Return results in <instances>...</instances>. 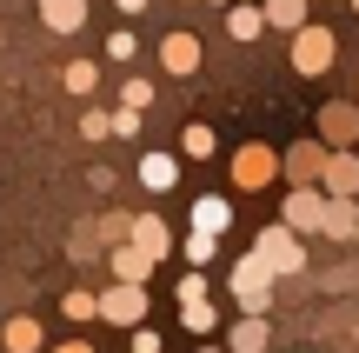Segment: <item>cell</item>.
<instances>
[{"instance_id": "cell-1", "label": "cell", "mask_w": 359, "mask_h": 353, "mask_svg": "<svg viewBox=\"0 0 359 353\" xmlns=\"http://www.w3.org/2000/svg\"><path fill=\"white\" fill-rule=\"evenodd\" d=\"M226 180L240 187V194H273V187L286 180V154H280V147H266V140H246V147H233Z\"/></svg>"}, {"instance_id": "cell-2", "label": "cell", "mask_w": 359, "mask_h": 353, "mask_svg": "<svg viewBox=\"0 0 359 353\" xmlns=\"http://www.w3.org/2000/svg\"><path fill=\"white\" fill-rule=\"evenodd\" d=\"M226 293H233V307H240V314H266L273 293H280V274H273L259 253H240V260L226 267Z\"/></svg>"}, {"instance_id": "cell-3", "label": "cell", "mask_w": 359, "mask_h": 353, "mask_svg": "<svg viewBox=\"0 0 359 353\" xmlns=\"http://www.w3.org/2000/svg\"><path fill=\"white\" fill-rule=\"evenodd\" d=\"M253 253H259L280 280L306 274V234H293L286 220H266V227H259V234H253Z\"/></svg>"}, {"instance_id": "cell-4", "label": "cell", "mask_w": 359, "mask_h": 353, "mask_svg": "<svg viewBox=\"0 0 359 353\" xmlns=\"http://www.w3.org/2000/svg\"><path fill=\"white\" fill-rule=\"evenodd\" d=\"M333 67H339V34L320 27V20L299 27V34H293V74L299 80H320V74H333Z\"/></svg>"}, {"instance_id": "cell-5", "label": "cell", "mask_w": 359, "mask_h": 353, "mask_svg": "<svg viewBox=\"0 0 359 353\" xmlns=\"http://www.w3.org/2000/svg\"><path fill=\"white\" fill-rule=\"evenodd\" d=\"M326 207H333V194H326V187H286L280 220L293 227V234H326Z\"/></svg>"}, {"instance_id": "cell-6", "label": "cell", "mask_w": 359, "mask_h": 353, "mask_svg": "<svg viewBox=\"0 0 359 353\" xmlns=\"http://www.w3.org/2000/svg\"><path fill=\"white\" fill-rule=\"evenodd\" d=\"M326 167H333V147L326 140H293L286 147V187H326Z\"/></svg>"}, {"instance_id": "cell-7", "label": "cell", "mask_w": 359, "mask_h": 353, "mask_svg": "<svg viewBox=\"0 0 359 353\" xmlns=\"http://www.w3.org/2000/svg\"><path fill=\"white\" fill-rule=\"evenodd\" d=\"M100 320L107 327H147V287H133V280H114V287L100 293Z\"/></svg>"}, {"instance_id": "cell-8", "label": "cell", "mask_w": 359, "mask_h": 353, "mask_svg": "<svg viewBox=\"0 0 359 353\" xmlns=\"http://www.w3.org/2000/svg\"><path fill=\"white\" fill-rule=\"evenodd\" d=\"M320 140L333 154H353L359 147V100H326L320 107Z\"/></svg>"}, {"instance_id": "cell-9", "label": "cell", "mask_w": 359, "mask_h": 353, "mask_svg": "<svg viewBox=\"0 0 359 353\" xmlns=\"http://www.w3.org/2000/svg\"><path fill=\"white\" fill-rule=\"evenodd\" d=\"M200 60H206V47H200V34H193V27H173V34L160 40V67H167L173 80L200 74Z\"/></svg>"}, {"instance_id": "cell-10", "label": "cell", "mask_w": 359, "mask_h": 353, "mask_svg": "<svg viewBox=\"0 0 359 353\" xmlns=\"http://www.w3.org/2000/svg\"><path fill=\"white\" fill-rule=\"evenodd\" d=\"M140 187H147V194H173V187H180V154H167V147L140 154Z\"/></svg>"}, {"instance_id": "cell-11", "label": "cell", "mask_w": 359, "mask_h": 353, "mask_svg": "<svg viewBox=\"0 0 359 353\" xmlns=\"http://www.w3.org/2000/svg\"><path fill=\"white\" fill-rule=\"evenodd\" d=\"M107 267H114V280H133V287H147V274H154V253H140L133 240H120V247H107Z\"/></svg>"}, {"instance_id": "cell-12", "label": "cell", "mask_w": 359, "mask_h": 353, "mask_svg": "<svg viewBox=\"0 0 359 353\" xmlns=\"http://www.w3.org/2000/svg\"><path fill=\"white\" fill-rule=\"evenodd\" d=\"M273 347V327H266V314H240L233 320V333H226V353H266Z\"/></svg>"}, {"instance_id": "cell-13", "label": "cell", "mask_w": 359, "mask_h": 353, "mask_svg": "<svg viewBox=\"0 0 359 353\" xmlns=\"http://www.w3.org/2000/svg\"><path fill=\"white\" fill-rule=\"evenodd\" d=\"M133 247L154 253V260H167V253H173V227L160 220V213H133Z\"/></svg>"}, {"instance_id": "cell-14", "label": "cell", "mask_w": 359, "mask_h": 353, "mask_svg": "<svg viewBox=\"0 0 359 353\" xmlns=\"http://www.w3.org/2000/svg\"><path fill=\"white\" fill-rule=\"evenodd\" d=\"M40 20H47V34H80L87 27V0H34Z\"/></svg>"}, {"instance_id": "cell-15", "label": "cell", "mask_w": 359, "mask_h": 353, "mask_svg": "<svg viewBox=\"0 0 359 353\" xmlns=\"http://www.w3.org/2000/svg\"><path fill=\"white\" fill-rule=\"evenodd\" d=\"M193 227L226 240V227H233V200H226V194H200V200H193Z\"/></svg>"}, {"instance_id": "cell-16", "label": "cell", "mask_w": 359, "mask_h": 353, "mask_svg": "<svg viewBox=\"0 0 359 353\" xmlns=\"http://www.w3.org/2000/svg\"><path fill=\"white\" fill-rule=\"evenodd\" d=\"M0 347H7V353H47V333H40V320L13 314L7 327H0Z\"/></svg>"}, {"instance_id": "cell-17", "label": "cell", "mask_w": 359, "mask_h": 353, "mask_svg": "<svg viewBox=\"0 0 359 353\" xmlns=\"http://www.w3.org/2000/svg\"><path fill=\"white\" fill-rule=\"evenodd\" d=\"M259 7H266V27H280V34L313 27V0H259Z\"/></svg>"}, {"instance_id": "cell-18", "label": "cell", "mask_w": 359, "mask_h": 353, "mask_svg": "<svg viewBox=\"0 0 359 353\" xmlns=\"http://www.w3.org/2000/svg\"><path fill=\"white\" fill-rule=\"evenodd\" d=\"M326 194H333V200H359V154H333V167H326Z\"/></svg>"}, {"instance_id": "cell-19", "label": "cell", "mask_w": 359, "mask_h": 353, "mask_svg": "<svg viewBox=\"0 0 359 353\" xmlns=\"http://www.w3.org/2000/svg\"><path fill=\"white\" fill-rule=\"evenodd\" d=\"M226 34H233V40H259V34H266V7H259V0L226 7Z\"/></svg>"}, {"instance_id": "cell-20", "label": "cell", "mask_w": 359, "mask_h": 353, "mask_svg": "<svg viewBox=\"0 0 359 353\" xmlns=\"http://www.w3.org/2000/svg\"><path fill=\"white\" fill-rule=\"evenodd\" d=\"M180 253H187V267H213L219 260V234H200V227H187V240H180Z\"/></svg>"}, {"instance_id": "cell-21", "label": "cell", "mask_w": 359, "mask_h": 353, "mask_svg": "<svg viewBox=\"0 0 359 353\" xmlns=\"http://www.w3.org/2000/svg\"><path fill=\"white\" fill-rule=\"evenodd\" d=\"M326 240H359V200H333L326 207Z\"/></svg>"}, {"instance_id": "cell-22", "label": "cell", "mask_w": 359, "mask_h": 353, "mask_svg": "<svg viewBox=\"0 0 359 353\" xmlns=\"http://www.w3.org/2000/svg\"><path fill=\"white\" fill-rule=\"evenodd\" d=\"M180 154H187V160H213V154H219L213 127H206V120H193V127H180Z\"/></svg>"}, {"instance_id": "cell-23", "label": "cell", "mask_w": 359, "mask_h": 353, "mask_svg": "<svg viewBox=\"0 0 359 353\" xmlns=\"http://www.w3.org/2000/svg\"><path fill=\"white\" fill-rule=\"evenodd\" d=\"M60 80H67V93H74V100H87V93L100 87V67H93V60H67Z\"/></svg>"}, {"instance_id": "cell-24", "label": "cell", "mask_w": 359, "mask_h": 353, "mask_svg": "<svg viewBox=\"0 0 359 353\" xmlns=\"http://www.w3.org/2000/svg\"><path fill=\"white\" fill-rule=\"evenodd\" d=\"M180 327H187V333H213L219 327V307L213 300H187V307H180Z\"/></svg>"}, {"instance_id": "cell-25", "label": "cell", "mask_w": 359, "mask_h": 353, "mask_svg": "<svg viewBox=\"0 0 359 353\" xmlns=\"http://www.w3.org/2000/svg\"><path fill=\"white\" fill-rule=\"evenodd\" d=\"M60 307H67V320H100V293H87V287L60 293Z\"/></svg>"}, {"instance_id": "cell-26", "label": "cell", "mask_w": 359, "mask_h": 353, "mask_svg": "<svg viewBox=\"0 0 359 353\" xmlns=\"http://www.w3.org/2000/svg\"><path fill=\"white\" fill-rule=\"evenodd\" d=\"M120 107L147 114V107H154V80H120Z\"/></svg>"}, {"instance_id": "cell-27", "label": "cell", "mask_w": 359, "mask_h": 353, "mask_svg": "<svg viewBox=\"0 0 359 353\" xmlns=\"http://www.w3.org/2000/svg\"><path fill=\"white\" fill-rule=\"evenodd\" d=\"M80 133H87V140H114V114H107V107H87V114H80Z\"/></svg>"}, {"instance_id": "cell-28", "label": "cell", "mask_w": 359, "mask_h": 353, "mask_svg": "<svg viewBox=\"0 0 359 353\" xmlns=\"http://www.w3.org/2000/svg\"><path fill=\"white\" fill-rule=\"evenodd\" d=\"M133 53H140V40H133L127 27H114V34H107V60H120V67H127Z\"/></svg>"}, {"instance_id": "cell-29", "label": "cell", "mask_w": 359, "mask_h": 353, "mask_svg": "<svg viewBox=\"0 0 359 353\" xmlns=\"http://www.w3.org/2000/svg\"><path fill=\"white\" fill-rule=\"evenodd\" d=\"M67 253H74V260H93V253H100V227H74Z\"/></svg>"}, {"instance_id": "cell-30", "label": "cell", "mask_w": 359, "mask_h": 353, "mask_svg": "<svg viewBox=\"0 0 359 353\" xmlns=\"http://www.w3.org/2000/svg\"><path fill=\"white\" fill-rule=\"evenodd\" d=\"M206 293H213V287H206V274H200V267H187V274H180V307H187V300H206Z\"/></svg>"}, {"instance_id": "cell-31", "label": "cell", "mask_w": 359, "mask_h": 353, "mask_svg": "<svg viewBox=\"0 0 359 353\" xmlns=\"http://www.w3.org/2000/svg\"><path fill=\"white\" fill-rule=\"evenodd\" d=\"M140 120H147V114H133V107H114V133H120V140H133V133H140Z\"/></svg>"}, {"instance_id": "cell-32", "label": "cell", "mask_w": 359, "mask_h": 353, "mask_svg": "<svg viewBox=\"0 0 359 353\" xmlns=\"http://www.w3.org/2000/svg\"><path fill=\"white\" fill-rule=\"evenodd\" d=\"M160 347H167V340H160L154 327H133V340H127V353H160Z\"/></svg>"}, {"instance_id": "cell-33", "label": "cell", "mask_w": 359, "mask_h": 353, "mask_svg": "<svg viewBox=\"0 0 359 353\" xmlns=\"http://www.w3.org/2000/svg\"><path fill=\"white\" fill-rule=\"evenodd\" d=\"M47 353H93V340H60V347H47Z\"/></svg>"}, {"instance_id": "cell-34", "label": "cell", "mask_w": 359, "mask_h": 353, "mask_svg": "<svg viewBox=\"0 0 359 353\" xmlns=\"http://www.w3.org/2000/svg\"><path fill=\"white\" fill-rule=\"evenodd\" d=\"M114 7H120V13H147V0H114Z\"/></svg>"}, {"instance_id": "cell-35", "label": "cell", "mask_w": 359, "mask_h": 353, "mask_svg": "<svg viewBox=\"0 0 359 353\" xmlns=\"http://www.w3.org/2000/svg\"><path fill=\"white\" fill-rule=\"evenodd\" d=\"M193 353H226V347H193Z\"/></svg>"}, {"instance_id": "cell-36", "label": "cell", "mask_w": 359, "mask_h": 353, "mask_svg": "<svg viewBox=\"0 0 359 353\" xmlns=\"http://www.w3.org/2000/svg\"><path fill=\"white\" fill-rule=\"evenodd\" d=\"M213 7H240V0H213Z\"/></svg>"}, {"instance_id": "cell-37", "label": "cell", "mask_w": 359, "mask_h": 353, "mask_svg": "<svg viewBox=\"0 0 359 353\" xmlns=\"http://www.w3.org/2000/svg\"><path fill=\"white\" fill-rule=\"evenodd\" d=\"M353 100H359V87H353Z\"/></svg>"}, {"instance_id": "cell-38", "label": "cell", "mask_w": 359, "mask_h": 353, "mask_svg": "<svg viewBox=\"0 0 359 353\" xmlns=\"http://www.w3.org/2000/svg\"><path fill=\"white\" fill-rule=\"evenodd\" d=\"M353 13H359V0H353Z\"/></svg>"}]
</instances>
